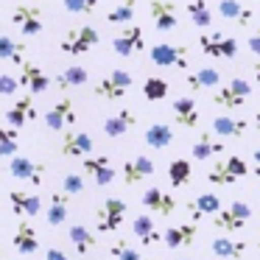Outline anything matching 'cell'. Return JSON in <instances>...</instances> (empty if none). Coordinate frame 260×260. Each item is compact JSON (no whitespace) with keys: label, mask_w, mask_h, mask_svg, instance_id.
Segmentation results:
<instances>
[{"label":"cell","mask_w":260,"mask_h":260,"mask_svg":"<svg viewBox=\"0 0 260 260\" xmlns=\"http://www.w3.org/2000/svg\"><path fill=\"white\" fill-rule=\"evenodd\" d=\"M12 23L20 28V34H23V37L42 34V12L34 6V3H28V0L12 9Z\"/></svg>","instance_id":"30bf717a"},{"label":"cell","mask_w":260,"mask_h":260,"mask_svg":"<svg viewBox=\"0 0 260 260\" xmlns=\"http://www.w3.org/2000/svg\"><path fill=\"white\" fill-rule=\"evenodd\" d=\"M249 95H252V84L246 79H232L230 84L218 87L213 92V104L226 109V112H235V109H241L249 101Z\"/></svg>","instance_id":"3957f363"},{"label":"cell","mask_w":260,"mask_h":260,"mask_svg":"<svg viewBox=\"0 0 260 260\" xmlns=\"http://www.w3.org/2000/svg\"><path fill=\"white\" fill-rule=\"evenodd\" d=\"M132 84H135V79H132L129 70L115 68L95 84V95L104 98V101H120V98L132 90Z\"/></svg>","instance_id":"277c9868"},{"label":"cell","mask_w":260,"mask_h":260,"mask_svg":"<svg viewBox=\"0 0 260 260\" xmlns=\"http://www.w3.org/2000/svg\"><path fill=\"white\" fill-rule=\"evenodd\" d=\"M62 6L68 14H95L98 12V0H62Z\"/></svg>","instance_id":"b9f144b4"},{"label":"cell","mask_w":260,"mask_h":260,"mask_svg":"<svg viewBox=\"0 0 260 260\" xmlns=\"http://www.w3.org/2000/svg\"><path fill=\"white\" fill-rule=\"evenodd\" d=\"M0 260H9V257H6V252H3V249H0Z\"/></svg>","instance_id":"816d5d0a"},{"label":"cell","mask_w":260,"mask_h":260,"mask_svg":"<svg viewBox=\"0 0 260 260\" xmlns=\"http://www.w3.org/2000/svg\"><path fill=\"white\" fill-rule=\"evenodd\" d=\"M254 126H257V129H260V112L254 115Z\"/></svg>","instance_id":"f907efd6"},{"label":"cell","mask_w":260,"mask_h":260,"mask_svg":"<svg viewBox=\"0 0 260 260\" xmlns=\"http://www.w3.org/2000/svg\"><path fill=\"white\" fill-rule=\"evenodd\" d=\"M210 249H213V254L221 257V260H241L243 252H246V243L243 241H230V238H215V241L210 243Z\"/></svg>","instance_id":"836d02e7"},{"label":"cell","mask_w":260,"mask_h":260,"mask_svg":"<svg viewBox=\"0 0 260 260\" xmlns=\"http://www.w3.org/2000/svg\"><path fill=\"white\" fill-rule=\"evenodd\" d=\"M196 232H199L196 224H174V226H168V230L162 232V243L168 249H185V246L193 243Z\"/></svg>","instance_id":"cb8c5ba5"},{"label":"cell","mask_w":260,"mask_h":260,"mask_svg":"<svg viewBox=\"0 0 260 260\" xmlns=\"http://www.w3.org/2000/svg\"><path fill=\"white\" fill-rule=\"evenodd\" d=\"M62 190L68 193V196H81V193H84V179H81V174H68L64 176Z\"/></svg>","instance_id":"ee69618b"},{"label":"cell","mask_w":260,"mask_h":260,"mask_svg":"<svg viewBox=\"0 0 260 260\" xmlns=\"http://www.w3.org/2000/svg\"><path fill=\"white\" fill-rule=\"evenodd\" d=\"M132 232L137 235V241H140L143 246H159V243H162V235L157 232L151 215H137L135 224H132Z\"/></svg>","instance_id":"f1b7e54d"},{"label":"cell","mask_w":260,"mask_h":260,"mask_svg":"<svg viewBox=\"0 0 260 260\" xmlns=\"http://www.w3.org/2000/svg\"><path fill=\"white\" fill-rule=\"evenodd\" d=\"M126 218V202L120 199H104V204L95 210V230L98 232H115Z\"/></svg>","instance_id":"9c48e42d"},{"label":"cell","mask_w":260,"mask_h":260,"mask_svg":"<svg viewBox=\"0 0 260 260\" xmlns=\"http://www.w3.org/2000/svg\"><path fill=\"white\" fill-rule=\"evenodd\" d=\"M76 120H79V115H76V104L73 98H62V101H56L51 109L45 112V126L51 132H59L62 135L68 126H73Z\"/></svg>","instance_id":"7c38bea8"},{"label":"cell","mask_w":260,"mask_h":260,"mask_svg":"<svg viewBox=\"0 0 260 260\" xmlns=\"http://www.w3.org/2000/svg\"><path fill=\"white\" fill-rule=\"evenodd\" d=\"M187 14H190L193 25H199V28L213 25V17H215L207 0H190V3H187Z\"/></svg>","instance_id":"74e56055"},{"label":"cell","mask_w":260,"mask_h":260,"mask_svg":"<svg viewBox=\"0 0 260 260\" xmlns=\"http://www.w3.org/2000/svg\"><path fill=\"white\" fill-rule=\"evenodd\" d=\"M171 112H174L176 126H182V129H193V126H199V109H196V101H193L190 95L174 98Z\"/></svg>","instance_id":"ffe728a7"},{"label":"cell","mask_w":260,"mask_h":260,"mask_svg":"<svg viewBox=\"0 0 260 260\" xmlns=\"http://www.w3.org/2000/svg\"><path fill=\"white\" fill-rule=\"evenodd\" d=\"M179 260H187V257H179Z\"/></svg>","instance_id":"db71d44e"},{"label":"cell","mask_w":260,"mask_h":260,"mask_svg":"<svg viewBox=\"0 0 260 260\" xmlns=\"http://www.w3.org/2000/svg\"><path fill=\"white\" fill-rule=\"evenodd\" d=\"M252 157H254V176H257V179H260V146L257 148H254V154H252Z\"/></svg>","instance_id":"c3c4849f"},{"label":"cell","mask_w":260,"mask_h":260,"mask_svg":"<svg viewBox=\"0 0 260 260\" xmlns=\"http://www.w3.org/2000/svg\"><path fill=\"white\" fill-rule=\"evenodd\" d=\"M12 243L20 254H37V249H40V235H37V230L28 221H20L14 235H12Z\"/></svg>","instance_id":"d4e9b609"},{"label":"cell","mask_w":260,"mask_h":260,"mask_svg":"<svg viewBox=\"0 0 260 260\" xmlns=\"http://www.w3.org/2000/svg\"><path fill=\"white\" fill-rule=\"evenodd\" d=\"M154 171H157V168H154V159L137 154V157H132V159H126V162H123V182H126V185H137V182L154 176Z\"/></svg>","instance_id":"d6986e66"},{"label":"cell","mask_w":260,"mask_h":260,"mask_svg":"<svg viewBox=\"0 0 260 260\" xmlns=\"http://www.w3.org/2000/svg\"><path fill=\"white\" fill-rule=\"evenodd\" d=\"M190 154H193V159H210V157H215V154H224V143H221L218 137H213V132H202V135L193 140Z\"/></svg>","instance_id":"83f0119b"},{"label":"cell","mask_w":260,"mask_h":260,"mask_svg":"<svg viewBox=\"0 0 260 260\" xmlns=\"http://www.w3.org/2000/svg\"><path fill=\"white\" fill-rule=\"evenodd\" d=\"M81 171H84V174H90L92 179L98 182V185H112L115 182V168H112V159L109 157H87L84 162H81Z\"/></svg>","instance_id":"44dd1931"},{"label":"cell","mask_w":260,"mask_h":260,"mask_svg":"<svg viewBox=\"0 0 260 260\" xmlns=\"http://www.w3.org/2000/svg\"><path fill=\"white\" fill-rule=\"evenodd\" d=\"M168 90L171 84L165 79H159V76H148L143 81V98L146 101H162V98H168Z\"/></svg>","instance_id":"f35d334b"},{"label":"cell","mask_w":260,"mask_h":260,"mask_svg":"<svg viewBox=\"0 0 260 260\" xmlns=\"http://www.w3.org/2000/svg\"><path fill=\"white\" fill-rule=\"evenodd\" d=\"M87 68H81V64H70V68H64L62 73H56V87L59 90H79V87L87 84Z\"/></svg>","instance_id":"4dcf8cb0"},{"label":"cell","mask_w":260,"mask_h":260,"mask_svg":"<svg viewBox=\"0 0 260 260\" xmlns=\"http://www.w3.org/2000/svg\"><path fill=\"white\" fill-rule=\"evenodd\" d=\"M70 199H73V196H68L64 190H62V193L53 190V196H51V207H48V213H45V218H48V224H51V226H59V224H64V221H68Z\"/></svg>","instance_id":"d6a6232c"},{"label":"cell","mask_w":260,"mask_h":260,"mask_svg":"<svg viewBox=\"0 0 260 260\" xmlns=\"http://www.w3.org/2000/svg\"><path fill=\"white\" fill-rule=\"evenodd\" d=\"M31 95H34V92L14 98V104L9 107V112H6L9 126H14V129H23L25 123H31V120L37 118V107H34V98H31Z\"/></svg>","instance_id":"2e32d148"},{"label":"cell","mask_w":260,"mask_h":260,"mask_svg":"<svg viewBox=\"0 0 260 260\" xmlns=\"http://www.w3.org/2000/svg\"><path fill=\"white\" fill-rule=\"evenodd\" d=\"M9 174L17 182H28V185L40 187L45 182V162H34L31 157H23V154H14L9 159Z\"/></svg>","instance_id":"52a82bcc"},{"label":"cell","mask_w":260,"mask_h":260,"mask_svg":"<svg viewBox=\"0 0 260 260\" xmlns=\"http://www.w3.org/2000/svg\"><path fill=\"white\" fill-rule=\"evenodd\" d=\"M92 151V137L87 132H62V140H59V154L62 157H87Z\"/></svg>","instance_id":"5bb4252c"},{"label":"cell","mask_w":260,"mask_h":260,"mask_svg":"<svg viewBox=\"0 0 260 260\" xmlns=\"http://www.w3.org/2000/svg\"><path fill=\"white\" fill-rule=\"evenodd\" d=\"M20 84H23L28 92L40 95V92H45L48 87H51V79L45 76V70H42L40 64L23 62V64H20Z\"/></svg>","instance_id":"ac0fdd59"},{"label":"cell","mask_w":260,"mask_h":260,"mask_svg":"<svg viewBox=\"0 0 260 260\" xmlns=\"http://www.w3.org/2000/svg\"><path fill=\"white\" fill-rule=\"evenodd\" d=\"M218 14L224 20H230V23L241 25V28L254 20V12L246 6V3H241V0H221V3H218Z\"/></svg>","instance_id":"484cf974"},{"label":"cell","mask_w":260,"mask_h":260,"mask_svg":"<svg viewBox=\"0 0 260 260\" xmlns=\"http://www.w3.org/2000/svg\"><path fill=\"white\" fill-rule=\"evenodd\" d=\"M112 51L118 56H135V53H143L146 51V34H143L140 25H126L118 37L112 40Z\"/></svg>","instance_id":"8fae6325"},{"label":"cell","mask_w":260,"mask_h":260,"mask_svg":"<svg viewBox=\"0 0 260 260\" xmlns=\"http://www.w3.org/2000/svg\"><path fill=\"white\" fill-rule=\"evenodd\" d=\"M249 51H252L254 56H260V31H254V34L249 37Z\"/></svg>","instance_id":"7dc6e473"},{"label":"cell","mask_w":260,"mask_h":260,"mask_svg":"<svg viewBox=\"0 0 260 260\" xmlns=\"http://www.w3.org/2000/svg\"><path fill=\"white\" fill-rule=\"evenodd\" d=\"M246 174H249V165L243 157H224L207 171V182L210 185H235Z\"/></svg>","instance_id":"5b68a950"},{"label":"cell","mask_w":260,"mask_h":260,"mask_svg":"<svg viewBox=\"0 0 260 260\" xmlns=\"http://www.w3.org/2000/svg\"><path fill=\"white\" fill-rule=\"evenodd\" d=\"M252 70H254V81H257V87H260V62H254Z\"/></svg>","instance_id":"681fc988"},{"label":"cell","mask_w":260,"mask_h":260,"mask_svg":"<svg viewBox=\"0 0 260 260\" xmlns=\"http://www.w3.org/2000/svg\"><path fill=\"white\" fill-rule=\"evenodd\" d=\"M143 204L157 215H171L176 210V199L171 196V193H165L162 187H157V185H151L146 193H143Z\"/></svg>","instance_id":"603a6c76"},{"label":"cell","mask_w":260,"mask_h":260,"mask_svg":"<svg viewBox=\"0 0 260 260\" xmlns=\"http://www.w3.org/2000/svg\"><path fill=\"white\" fill-rule=\"evenodd\" d=\"M68 238L73 241V246H76V252H79V254L90 252V249L95 246V232H92L87 224H81V221H79V224H70Z\"/></svg>","instance_id":"e575fe53"},{"label":"cell","mask_w":260,"mask_h":260,"mask_svg":"<svg viewBox=\"0 0 260 260\" xmlns=\"http://www.w3.org/2000/svg\"><path fill=\"white\" fill-rule=\"evenodd\" d=\"M199 45H202L204 56H215V59H235L238 56V40L221 34V31H215V34H202L199 37Z\"/></svg>","instance_id":"ba28073f"},{"label":"cell","mask_w":260,"mask_h":260,"mask_svg":"<svg viewBox=\"0 0 260 260\" xmlns=\"http://www.w3.org/2000/svg\"><path fill=\"white\" fill-rule=\"evenodd\" d=\"M37 260H68V254H64L59 246H48V249H45V252H42Z\"/></svg>","instance_id":"bcb514c9"},{"label":"cell","mask_w":260,"mask_h":260,"mask_svg":"<svg viewBox=\"0 0 260 260\" xmlns=\"http://www.w3.org/2000/svg\"><path fill=\"white\" fill-rule=\"evenodd\" d=\"M135 6H137V0H123L120 6H115L112 12H107V23H112V25L135 23Z\"/></svg>","instance_id":"ab89813d"},{"label":"cell","mask_w":260,"mask_h":260,"mask_svg":"<svg viewBox=\"0 0 260 260\" xmlns=\"http://www.w3.org/2000/svg\"><path fill=\"white\" fill-rule=\"evenodd\" d=\"M252 218V210H249L246 202H232L226 207H221L218 213L213 215V226L221 232H238L246 226V221Z\"/></svg>","instance_id":"8992f818"},{"label":"cell","mask_w":260,"mask_h":260,"mask_svg":"<svg viewBox=\"0 0 260 260\" xmlns=\"http://www.w3.org/2000/svg\"><path fill=\"white\" fill-rule=\"evenodd\" d=\"M185 84L190 87L193 92H202V90H218L221 84V73L215 68H199L193 73H187Z\"/></svg>","instance_id":"4316f807"},{"label":"cell","mask_w":260,"mask_h":260,"mask_svg":"<svg viewBox=\"0 0 260 260\" xmlns=\"http://www.w3.org/2000/svg\"><path fill=\"white\" fill-rule=\"evenodd\" d=\"M257 243H260V235H257Z\"/></svg>","instance_id":"f5cc1de1"},{"label":"cell","mask_w":260,"mask_h":260,"mask_svg":"<svg viewBox=\"0 0 260 260\" xmlns=\"http://www.w3.org/2000/svg\"><path fill=\"white\" fill-rule=\"evenodd\" d=\"M20 76H14V73H0V95H6V98H12L14 92L20 90Z\"/></svg>","instance_id":"f6af8a7d"},{"label":"cell","mask_w":260,"mask_h":260,"mask_svg":"<svg viewBox=\"0 0 260 260\" xmlns=\"http://www.w3.org/2000/svg\"><path fill=\"white\" fill-rule=\"evenodd\" d=\"M148 59H151L157 68L165 70H187L190 68V48L187 45H171V42H157L148 51Z\"/></svg>","instance_id":"7a4b0ae2"},{"label":"cell","mask_w":260,"mask_h":260,"mask_svg":"<svg viewBox=\"0 0 260 260\" xmlns=\"http://www.w3.org/2000/svg\"><path fill=\"white\" fill-rule=\"evenodd\" d=\"M137 126V115L132 112V109H118V112L107 115L101 123L104 135L109 137V140H118V137H123L126 132H132Z\"/></svg>","instance_id":"9a60e30c"},{"label":"cell","mask_w":260,"mask_h":260,"mask_svg":"<svg viewBox=\"0 0 260 260\" xmlns=\"http://www.w3.org/2000/svg\"><path fill=\"white\" fill-rule=\"evenodd\" d=\"M210 132L215 137H243L249 132V120L235 118V115H218L210 123Z\"/></svg>","instance_id":"7402d4cb"},{"label":"cell","mask_w":260,"mask_h":260,"mask_svg":"<svg viewBox=\"0 0 260 260\" xmlns=\"http://www.w3.org/2000/svg\"><path fill=\"white\" fill-rule=\"evenodd\" d=\"M221 207H224V204H221V199L215 196V193H202V196H196L193 202H187V213L193 215V221L204 218V215H215Z\"/></svg>","instance_id":"f546056e"},{"label":"cell","mask_w":260,"mask_h":260,"mask_svg":"<svg viewBox=\"0 0 260 260\" xmlns=\"http://www.w3.org/2000/svg\"><path fill=\"white\" fill-rule=\"evenodd\" d=\"M9 202H12L14 215L34 218V215L42 213V199L37 196V193H28V190H20V187H12V193H9Z\"/></svg>","instance_id":"e0dca14e"},{"label":"cell","mask_w":260,"mask_h":260,"mask_svg":"<svg viewBox=\"0 0 260 260\" xmlns=\"http://www.w3.org/2000/svg\"><path fill=\"white\" fill-rule=\"evenodd\" d=\"M20 148V137L14 126H0V157H14Z\"/></svg>","instance_id":"60d3db41"},{"label":"cell","mask_w":260,"mask_h":260,"mask_svg":"<svg viewBox=\"0 0 260 260\" xmlns=\"http://www.w3.org/2000/svg\"><path fill=\"white\" fill-rule=\"evenodd\" d=\"M190 179H193L190 159H185V157L171 159V165H168V182H171V187H185Z\"/></svg>","instance_id":"d590c367"},{"label":"cell","mask_w":260,"mask_h":260,"mask_svg":"<svg viewBox=\"0 0 260 260\" xmlns=\"http://www.w3.org/2000/svg\"><path fill=\"white\" fill-rule=\"evenodd\" d=\"M98 42H101L98 28H95V25H90V23H84V25H73V28H68L64 40L59 42V51L68 53V56H81V53L92 51Z\"/></svg>","instance_id":"6da1fadb"},{"label":"cell","mask_w":260,"mask_h":260,"mask_svg":"<svg viewBox=\"0 0 260 260\" xmlns=\"http://www.w3.org/2000/svg\"><path fill=\"white\" fill-rule=\"evenodd\" d=\"M146 146L154 148V151H162V148H168L171 143H174V129H171L168 123H151L146 129Z\"/></svg>","instance_id":"1f68e13d"},{"label":"cell","mask_w":260,"mask_h":260,"mask_svg":"<svg viewBox=\"0 0 260 260\" xmlns=\"http://www.w3.org/2000/svg\"><path fill=\"white\" fill-rule=\"evenodd\" d=\"M109 254H112L115 260H143V254L137 252L135 246H129L126 241H115L112 246H109Z\"/></svg>","instance_id":"7bdbcfd3"},{"label":"cell","mask_w":260,"mask_h":260,"mask_svg":"<svg viewBox=\"0 0 260 260\" xmlns=\"http://www.w3.org/2000/svg\"><path fill=\"white\" fill-rule=\"evenodd\" d=\"M0 62H14V64H23L25 62V45L12 37L0 34Z\"/></svg>","instance_id":"8d00e7d4"},{"label":"cell","mask_w":260,"mask_h":260,"mask_svg":"<svg viewBox=\"0 0 260 260\" xmlns=\"http://www.w3.org/2000/svg\"><path fill=\"white\" fill-rule=\"evenodd\" d=\"M148 14H151V23L157 31H174L179 25L176 20V3L174 0H151L148 3Z\"/></svg>","instance_id":"4fadbf2b"}]
</instances>
